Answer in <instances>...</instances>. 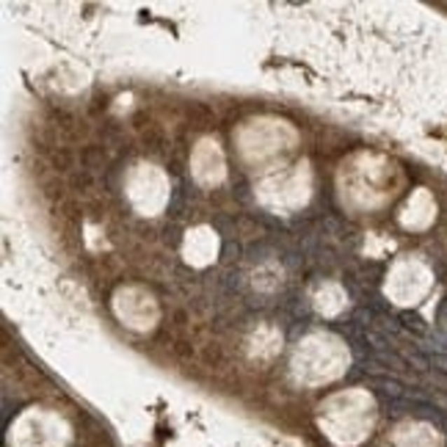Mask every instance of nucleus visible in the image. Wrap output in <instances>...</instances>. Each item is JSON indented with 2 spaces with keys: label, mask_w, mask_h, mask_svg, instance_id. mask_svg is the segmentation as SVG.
<instances>
[{
  "label": "nucleus",
  "mask_w": 447,
  "mask_h": 447,
  "mask_svg": "<svg viewBox=\"0 0 447 447\" xmlns=\"http://www.w3.org/2000/svg\"><path fill=\"white\" fill-rule=\"evenodd\" d=\"M373 390L381 395V398H411L408 387L401 384L398 378H387V376H378V378H370Z\"/></svg>",
  "instance_id": "obj_1"
},
{
  "label": "nucleus",
  "mask_w": 447,
  "mask_h": 447,
  "mask_svg": "<svg viewBox=\"0 0 447 447\" xmlns=\"http://www.w3.org/2000/svg\"><path fill=\"white\" fill-rule=\"evenodd\" d=\"M401 326L403 329H408V331H414V334H420V337H425L428 334V326H425V320L420 317L417 312H401Z\"/></svg>",
  "instance_id": "obj_2"
},
{
  "label": "nucleus",
  "mask_w": 447,
  "mask_h": 447,
  "mask_svg": "<svg viewBox=\"0 0 447 447\" xmlns=\"http://www.w3.org/2000/svg\"><path fill=\"white\" fill-rule=\"evenodd\" d=\"M428 359H431V367H434V370H439L442 376H447V354L445 351H439V354H428Z\"/></svg>",
  "instance_id": "obj_3"
},
{
  "label": "nucleus",
  "mask_w": 447,
  "mask_h": 447,
  "mask_svg": "<svg viewBox=\"0 0 447 447\" xmlns=\"http://www.w3.org/2000/svg\"><path fill=\"white\" fill-rule=\"evenodd\" d=\"M442 428H445V431H447V417H445V422H442Z\"/></svg>",
  "instance_id": "obj_4"
}]
</instances>
